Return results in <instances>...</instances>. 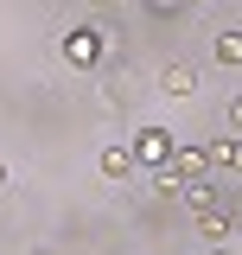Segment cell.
<instances>
[{
  "label": "cell",
  "mask_w": 242,
  "mask_h": 255,
  "mask_svg": "<svg viewBox=\"0 0 242 255\" xmlns=\"http://www.w3.org/2000/svg\"><path fill=\"white\" fill-rule=\"evenodd\" d=\"M204 172H211V147H172V159L159 166V191H179Z\"/></svg>",
  "instance_id": "6da1fadb"
},
{
  "label": "cell",
  "mask_w": 242,
  "mask_h": 255,
  "mask_svg": "<svg viewBox=\"0 0 242 255\" xmlns=\"http://www.w3.org/2000/svg\"><path fill=\"white\" fill-rule=\"evenodd\" d=\"M159 90L172 96V102H185V96L198 90V70H191V64H166V70H159Z\"/></svg>",
  "instance_id": "7a4b0ae2"
},
{
  "label": "cell",
  "mask_w": 242,
  "mask_h": 255,
  "mask_svg": "<svg viewBox=\"0 0 242 255\" xmlns=\"http://www.w3.org/2000/svg\"><path fill=\"white\" fill-rule=\"evenodd\" d=\"M185 204H191V217L223 211V185H211V179H191V185H185Z\"/></svg>",
  "instance_id": "3957f363"
},
{
  "label": "cell",
  "mask_w": 242,
  "mask_h": 255,
  "mask_svg": "<svg viewBox=\"0 0 242 255\" xmlns=\"http://www.w3.org/2000/svg\"><path fill=\"white\" fill-rule=\"evenodd\" d=\"M134 159H153V166H166V159H172V147H166V134H159V128H147V134L134 140Z\"/></svg>",
  "instance_id": "277c9868"
},
{
  "label": "cell",
  "mask_w": 242,
  "mask_h": 255,
  "mask_svg": "<svg viewBox=\"0 0 242 255\" xmlns=\"http://www.w3.org/2000/svg\"><path fill=\"white\" fill-rule=\"evenodd\" d=\"M198 236H204L211 249H223V236H230V211H204V217H198Z\"/></svg>",
  "instance_id": "5b68a950"
},
{
  "label": "cell",
  "mask_w": 242,
  "mask_h": 255,
  "mask_svg": "<svg viewBox=\"0 0 242 255\" xmlns=\"http://www.w3.org/2000/svg\"><path fill=\"white\" fill-rule=\"evenodd\" d=\"M134 172V153L127 147H102V179H127Z\"/></svg>",
  "instance_id": "8992f818"
},
{
  "label": "cell",
  "mask_w": 242,
  "mask_h": 255,
  "mask_svg": "<svg viewBox=\"0 0 242 255\" xmlns=\"http://www.w3.org/2000/svg\"><path fill=\"white\" fill-rule=\"evenodd\" d=\"M211 166H223V172H242V134H236V140H217V147H211Z\"/></svg>",
  "instance_id": "52a82bcc"
},
{
  "label": "cell",
  "mask_w": 242,
  "mask_h": 255,
  "mask_svg": "<svg viewBox=\"0 0 242 255\" xmlns=\"http://www.w3.org/2000/svg\"><path fill=\"white\" fill-rule=\"evenodd\" d=\"M64 58H70V64H90V58H96V32H77V38H64Z\"/></svg>",
  "instance_id": "ba28073f"
},
{
  "label": "cell",
  "mask_w": 242,
  "mask_h": 255,
  "mask_svg": "<svg viewBox=\"0 0 242 255\" xmlns=\"http://www.w3.org/2000/svg\"><path fill=\"white\" fill-rule=\"evenodd\" d=\"M217 64H242V32H217Z\"/></svg>",
  "instance_id": "9c48e42d"
},
{
  "label": "cell",
  "mask_w": 242,
  "mask_h": 255,
  "mask_svg": "<svg viewBox=\"0 0 242 255\" xmlns=\"http://www.w3.org/2000/svg\"><path fill=\"white\" fill-rule=\"evenodd\" d=\"M230 128H236V134H242V96H236V102H230Z\"/></svg>",
  "instance_id": "30bf717a"
},
{
  "label": "cell",
  "mask_w": 242,
  "mask_h": 255,
  "mask_svg": "<svg viewBox=\"0 0 242 255\" xmlns=\"http://www.w3.org/2000/svg\"><path fill=\"white\" fill-rule=\"evenodd\" d=\"M147 6H159V13H166V6H179V0H147Z\"/></svg>",
  "instance_id": "8fae6325"
},
{
  "label": "cell",
  "mask_w": 242,
  "mask_h": 255,
  "mask_svg": "<svg viewBox=\"0 0 242 255\" xmlns=\"http://www.w3.org/2000/svg\"><path fill=\"white\" fill-rule=\"evenodd\" d=\"M204 255H230V243H223V249H204Z\"/></svg>",
  "instance_id": "7c38bea8"
},
{
  "label": "cell",
  "mask_w": 242,
  "mask_h": 255,
  "mask_svg": "<svg viewBox=\"0 0 242 255\" xmlns=\"http://www.w3.org/2000/svg\"><path fill=\"white\" fill-rule=\"evenodd\" d=\"M96 6H121V0H96Z\"/></svg>",
  "instance_id": "4fadbf2b"
},
{
  "label": "cell",
  "mask_w": 242,
  "mask_h": 255,
  "mask_svg": "<svg viewBox=\"0 0 242 255\" xmlns=\"http://www.w3.org/2000/svg\"><path fill=\"white\" fill-rule=\"evenodd\" d=\"M0 185H6V166H0Z\"/></svg>",
  "instance_id": "5bb4252c"
},
{
  "label": "cell",
  "mask_w": 242,
  "mask_h": 255,
  "mask_svg": "<svg viewBox=\"0 0 242 255\" xmlns=\"http://www.w3.org/2000/svg\"><path fill=\"white\" fill-rule=\"evenodd\" d=\"M38 255H51V249H38Z\"/></svg>",
  "instance_id": "9a60e30c"
}]
</instances>
